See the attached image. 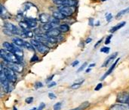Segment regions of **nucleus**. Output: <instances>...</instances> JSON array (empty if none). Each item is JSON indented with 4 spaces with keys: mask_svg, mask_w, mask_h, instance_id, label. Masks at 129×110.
<instances>
[{
    "mask_svg": "<svg viewBox=\"0 0 129 110\" xmlns=\"http://www.w3.org/2000/svg\"><path fill=\"white\" fill-rule=\"evenodd\" d=\"M1 68H2L8 80L11 82L14 83L17 81V76L15 74V72L14 70H12L11 68L8 67V66H3L2 64H1Z\"/></svg>",
    "mask_w": 129,
    "mask_h": 110,
    "instance_id": "20e7f679",
    "label": "nucleus"
},
{
    "mask_svg": "<svg viewBox=\"0 0 129 110\" xmlns=\"http://www.w3.org/2000/svg\"><path fill=\"white\" fill-rule=\"evenodd\" d=\"M3 32H4L5 35H8V36H12V35H14L13 32H12V31H11L10 29H7V28H5V29H3Z\"/></svg>",
    "mask_w": 129,
    "mask_h": 110,
    "instance_id": "7c9ffc66",
    "label": "nucleus"
},
{
    "mask_svg": "<svg viewBox=\"0 0 129 110\" xmlns=\"http://www.w3.org/2000/svg\"><path fill=\"white\" fill-rule=\"evenodd\" d=\"M119 60H120V58H118V59H116V60L115 63H113V64L111 66V67H110V68L108 69V71H107V72H106V73H105V74H104V76H103L101 78V81L104 80V79H106V78H107V77L109 75H110V74L113 72V70H114V69L116 68V64L118 63V62H119Z\"/></svg>",
    "mask_w": 129,
    "mask_h": 110,
    "instance_id": "1a4fd4ad",
    "label": "nucleus"
},
{
    "mask_svg": "<svg viewBox=\"0 0 129 110\" xmlns=\"http://www.w3.org/2000/svg\"><path fill=\"white\" fill-rule=\"evenodd\" d=\"M89 105H90L89 102L85 101V102H84L83 103H82L79 106H78V107H76V108H75V109H73L70 110H85V109H87V108L89 106Z\"/></svg>",
    "mask_w": 129,
    "mask_h": 110,
    "instance_id": "4be33fe9",
    "label": "nucleus"
},
{
    "mask_svg": "<svg viewBox=\"0 0 129 110\" xmlns=\"http://www.w3.org/2000/svg\"><path fill=\"white\" fill-rule=\"evenodd\" d=\"M31 43L33 44V45L34 46V48L39 53H41L42 54H47L49 51V48L46 45H45V44H43V43L37 41L36 39L31 40Z\"/></svg>",
    "mask_w": 129,
    "mask_h": 110,
    "instance_id": "7ed1b4c3",
    "label": "nucleus"
},
{
    "mask_svg": "<svg viewBox=\"0 0 129 110\" xmlns=\"http://www.w3.org/2000/svg\"><path fill=\"white\" fill-rule=\"evenodd\" d=\"M25 21L28 24L30 28H35L37 26V20H31V19H25Z\"/></svg>",
    "mask_w": 129,
    "mask_h": 110,
    "instance_id": "aec40b11",
    "label": "nucleus"
},
{
    "mask_svg": "<svg viewBox=\"0 0 129 110\" xmlns=\"http://www.w3.org/2000/svg\"><path fill=\"white\" fill-rule=\"evenodd\" d=\"M13 43L19 47H23L24 46V42L22 39L18 38V37H14L13 38Z\"/></svg>",
    "mask_w": 129,
    "mask_h": 110,
    "instance_id": "f3484780",
    "label": "nucleus"
},
{
    "mask_svg": "<svg viewBox=\"0 0 129 110\" xmlns=\"http://www.w3.org/2000/svg\"><path fill=\"white\" fill-rule=\"evenodd\" d=\"M2 46H3V48L5 49L8 50L9 51L12 52V53H14V44H11V43H9L8 42H5L2 43Z\"/></svg>",
    "mask_w": 129,
    "mask_h": 110,
    "instance_id": "dca6fc26",
    "label": "nucleus"
},
{
    "mask_svg": "<svg viewBox=\"0 0 129 110\" xmlns=\"http://www.w3.org/2000/svg\"><path fill=\"white\" fill-rule=\"evenodd\" d=\"M128 108L129 109V104H128Z\"/></svg>",
    "mask_w": 129,
    "mask_h": 110,
    "instance_id": "4d7b16f0",
    "label": "nucleus"
},
{
    "mask_svg": "<svg viewBox=\"0 0 129 110\" xmlns=\"http://www.w3.org/2000/svg\"><path fill=\"white\" fill-rule=\"evenodd\" d=\"M88 25L91 26H93L94 25V18H90L89 20H88Z\"/></svg>",
    "mask_w": 129,
    "mask_h": 110,
    "instance_id": "c03bdc74",
    "label": "nucleus"
},
{
    "mask_svg": "<svg viewBox=\"0 0 129 110\" xmlns=\"http://www.w3.org/2000/svg\"><path fill=\"white\" fill-rule=\"evenodd\" d=\"M42 29L44 30H45V31H49L51 29H53V26L50 23H44V25L42 26Z\"/></svg>",
    "mask_w": 129,
    "mask_h": 110,
    "instance_id": "bb28decb",
    "label": "nucleus"
},
{
    "mask_svg": "<svg viewBox=\"0 0 129 110\" xmlns=\"http://www.w3.org/2000/svg\"><path fill=\"white\" fill-rule=\"evenodd\" d=\"M84 82V80H82L81 82H78V83H74V84H73L71 86H70V88H72V89H77V88H79L81 85H82V84Z\"/></svg>",
    "mask_w": 129,
    "mask_h": 110,
    "instance_id": "cd10ccee",
    "label": "nucleus"
},
{
    "mask_svg": "<svg viewBox=\"0 0 129 110\" xmlns=\"http://www.w3.org/2000/svg\"><path fill=\"white\" fill-rule=\"evenodd\" d=\"M112 37H113V35H112V34L110 35L109 36H107V38L106 40H105V45H108V44L110 43L111 39H112Z\"/></svg>",
    "mask_w": 129,
    "mask_h": 110,
    "instance_id": "f704fd0d",
    "label": "nucleus"
},
{
    "mask_svg": "<svg viewBox=\"0 0 129 110\" xmlns=\"http://www.w3.org/2000/svg\"><path fill=\"white\" fill-rule=\"evenodd\" d=\"M91 70V68H88V69H86V72L88 73V72H90Z\"/></svg>",
    "mask_w": 129,
    "mask_h": 110,
    "instance_id": "603ef678",
    "label": "nucleus"
},
{
    "mask_svg": "<svg viewBox=\"0 0 129 110\" xmlns=\"http://www.w3.org/2000/svg\"><path fill=\"white\" fill-rule=\"evenodd\" d=\"M0 82H1L2 88L3 91L5 93L10 92L11 91V85H10V83H11V82H10L8 80V79H7L4 71L2 69V68H1V70H0Z\"/></svg>",
    "mask_w": 129,
    "mask_h": 110,
    "instance_id": "f03ea898",
    "label": "nucleus"
},
{
    "mask_svg": "<svg viewBox=\"0 0 129 110\" xmlns=\"http://www.w3.org/2000/svg\"><path fill=\"white\" fill-rule=\"evenodd\" d=\"M39 19L42 23H50V20H51V16L48 14L42 13L39 15Z\"/></svg>",
    "mask_w": 129,
    "mask_h": 110,
    "instance_id": "9d476101",
    "label": "nucleus"
},
{
    "mask_svg": "<svg viewBox=\"0 0 129 110\" xmlns=\"http://www.w3.org/2000/svg\"><path fill=\"white\" fill-rule=\"evenodd\" d=\"M48 97L51 99V100H54V99H56V95L53 93H49L48 94Z\"/></svg>",
    "mask_w": 129,
    "mask_h": 110,
    "instance_id": "79ce46f5",
    "label": "nucleus"
},
{
    "mask_svg": "<svg viewBox=\"0 0 129 110\" xmlns=\"http://www.w3.org/2000/svg\"><path fill=\"white\" fill-rule=\"evenodd\" d=\"M59 20H58V19H57V18H55V17H51V20H50V23L54 26H55V25H57V24H59Z\"/></svg>",
    "mask_w": 129,
    "mask_h": 110,
    "instance_id": "c85d7f7f",
    "label": "nucleus"
},
{
    "mask_svg": "<svg viewBox=\"0 0 129 110\" xmlns=\"http://www.w3.org/2000/svg\"><path fill=\"white\" fill-rule=\"evenodd\" d=\"M19 25H20V27L21 28V29H24V30H29V26H28V24L26 23V22L24 20V21H21V22H20V23H19Z\"/></svg>",
    "mask_w": 129,
    "mask_h": 110,
    "instance_id": "a878e982",
    "label": "nucleus"
},
{
    "mask_svg": "<svg viewBox=\"0 0 129 110\" xmlns=\"http://www.w3.org/2000/svg\"><path fill=\"white\" fill-rule=\"evenodd\" d=\"M56 85V82H52L51 83H50L48 85V88H52V87H54V86H55Z\"/></svg>",
    "mask_w": 129,
    "mask_h": 110,
    "instance_id": "49530a36",
    "label": "nucleus"
},
{
    "mask_svg": "<svg viewBox=\"0 0 129 110\" xmlns=\"http://www.w3.org/2000/svg\"><path fill=\"white\" fill-rule=\"evenodd\" d=\"M58 10L63 14L66 17H70L75 13V7H70V6H60L58 8Z\"/></svg>",
    "mask_w": 129,
    "mask_h": 110,
    "instance_id": "39448f33",
    "label": "nucleus"
},
{
    "mask_svg": "<svg viewBox=\"0 0 129 110\" xmlns=\"http://www.w3.org/2000/svg\"><path fill=\"white\" fill-rule=\"evenodd\" d=\"M60 31L59 29H56V28H53L51 29V30L49 31H47L46 32V35H49V36H53V37H57V36H59L60 35Z\"/></svg>",
    "mask_w": 129,
    "mask_h": 110,
    "instance_id": "4468645a",
    "label": "nucleus"
},
{
    "mask_svg": "<svg viewBox=\"0 0 129 110\" xmlns=\"http://www.w3.org/2000/svg\"><path fill=\"white\" fill-rule=\"evenodd\" d=\"M26 34H27V37H28V38H32V37L33 36V32L30 31L29 29V30H26Z\"/></svg>",
    "mask_w": 129,
    "mask_h": 110,
    "instance_id": "4c0bfd02",
    "label": "nucleus"
},
{
    "mask_svg": "<svg viewBox=\"0 0 129 110\" xmlns=\"http://www.w3.org/2000/svg\"><path fill=\"white\" fill-rule=\"evenodd\" d=\"M25 48L28 49L29 51H35V48L34 46L33 45V44L30 42H24V46H23Z\"/></svg>",
    "mask_w": 129,
    "mask_h": 110,
    "instance_id": "393cba45",
    "label": "nucleus"
},
{
    "mask_svg": "<svg viewBox=\"0 0 129 110\" xmlns=\"http://www.w3.org/2000/svg\"><path fill=\"white\" fill-rule=\"evenodd\" d=\"M25 102L27 103V104H30L33 102V97H27L26 100H25Z\"/></svg>",
    "mask_w": 129,
    "mask_h": 110,
    "instance_id": "c9c22d12",
    "label": "nucleus"
},
{
    "mask_svg": "<svg viewBox=\"0 0 129 110\" xmlns=\"http://www.w3.org/2000/svg\"><path fill=\"white\" fill-rule=\"evenodd\" d=\"M54 75H53V76H51V77H50L49 79H48V80H47V82H49V81H51V79H53V77H54Z\"/></svg>",
    "mask_w": 129,
    "mask_h": 110,
    "instance_id": "8fccbe9b",
    "label": "nucleus"
},
{
    "mask_svg": "<svg viewBox=\"0 0 129 110\" xmlns=\"http://www.w3.org/2000/svg\"><path fill=\"white\" fill-rule=\"evenodd\" d=\"M13 110H17L16 107H14V108H13Z\"/></svg>",
    "mask_w": 129,
    "mask_h": 110,
    "instance_id": "6e6d98bb",
    "label": "nucleus"
},
{
    "mask_svg": "<svg viewBox=\"0 0 129 110\" xmlns=\"http://www.w3.org/2000/svg\"><path fill=\"white\" fill-rule=\"evenodd\" d=\"M58 29H60L61 32H67L70 30V26L67 24H61Z\"/></svg>",
    "mask_w": 129,
    "mask_h": 110,
    "instance_id": "b1692460",
    "label": "nucleus"
},
{
    "mask_svg": "<svg viewBox=\"0 0 129 110\" xmlns=\"http://www.w3.org/2000/svg\"><path fill=\"white\" fill-rule=\"evenodd\" d=\"M48 41L51 44H56L57 42V37H53V36H49L48 35Z\"/></svg>",
    "mask_w": 129,
    "mask_h": 110,
    "instance_id": "c756f323",
    "label": "nucleus"
},
{
    "mask_svg": "<svg viewBox=\"0 0 129 110\" xmlns=\"http://www.w3.org/2000/svg\"><path fill=\"white\" fill-rule=\"evenodd\" d=\"M38 60H39V57L36 56V54H34V55L33 56V57L31 58L30 62H31V63H33V62H36V61H38Z\"/></svg>",
    "mask_w": 129,
    "mask_h": 110,
    "instance_id": "e433bc0d",
    "label": "nucleus"
},
{
    "mask_svg": "<svg viewBox=\"0 0 129 110\" xmlns=\"http://www.w3.org/2000/svg\"><path fill=\"white\" fill-rule=\"evenodd\" d=\"M87 64H88V63H87V62L84 63H83V64H82V66H80V67H79V68L78 69V70H77V72H82V70H83V69H85V68L86 67Z\"/></svg>",
    "mask_w": 129,
    "mask_h": 110,
    "instance_id": "72a5a7b5",
    "label": "nucleus"
},
{
    "mask_svg": "<svg viewBox=\"0 0 129 110\" xmlns=\"http://www.w3.org/2000/svg\"><path fill=\"white\" fill-rule=\"evenodd\" d=\"M0 57L5 62H11V63H19L20 60L12 52L3 48L0 51Z\"/></svg>",
    "mask_w": 129,
    "mask_h": 110,
    "instance_id": "f257e3e1",
    "label": "nucleus"
},
{
    "mask_svg": "<svg viewBox=\"0 0 129 110\" xmlns=\"http://www.w3.org/2000/svg\"><path fill=\"white\" fill-rule=\"evenodd\" d=\"M62 106V103L60 102H58L54 105V110H60Z\"/></svg>",
    "mask_w": 129,
    "mask_h": 110,
    "instance_id": "2f4dec72",
    "label": "nucleus"
},
{
    "mask_svg": "<svg viewBox=\"0 0 129 110\" xmlns=\"http://www.w3.org/2000/svg\"><path fill=\"white\" fill-rule=\"evenodd\" d=\"M6 65L8 67L11 68L12 70H14L15 72L21 73L23 70V67L22 65H20L19 63H11V62H6Z\"/></svg>",
    "mask_w": 129,
    "mask_h": 110,
    "instance_id": "0eeeda50",
    "label": "nucleus"
},
{
    "mask_svg": "<svg viewBox=\"0 0 129 110\" xmlns=\"http://www.w3.org/2000/svg\"><path fill=\"white\" fill-rule=\"evenodd\" d=\"M128 13H129V7H128L127 8H125V9H123V10L120 11L116 14V18H119V17H122L123 15H125V14H128Z\"/></svg>",
    "mask_w": 129,
    "mask_h": 110,
    "instance_id": "5701e85b",
    "label": "nucleus"
},
{
    "mask_svg": "<svg viewBox=\"0 0 129 110\" xmlns=\"http://www.w3.org/2000/svg\"><path fill=\"white\" fill-rule=\"evenodd\" d=\"M96 26H100V22L99 21H98V23H96Z\"/></svg>",
    "mask_w": 129,
    "mask_h": 110,
    "instance_id": "864d4df0",
    "label": "nucleus"
},
{
    "mask_svg": "<svg viewBox=\"0 0 129 110\" xmlns=\"http://www.w3.org/2000/svg\"><path fill=\"white\" fill-rule=\"evenodd\" d=\"M110 48L109 47H104V48H102L101 49V52L107 54V53L110 52Z\"/></svg>",
    "mask_w": 129,
    "mask_h": 110,
    "instance_id": "473e14b6",
    "label": "nucleus"
},
{
    "mask_svg": "<svg viewBox=\"0 0 129 110\" xmlns=\"http://www.w3.org/2000/svg\"><path fill=\"white\" fill-rule=\"evenodd\" d=\"M8 11H6V9L5 8V7L2 5H1V12H0L1 17H2V19H4V20H5V19H8Z\"/></svg>",
    "mask_w": 129,
    "mask_h": 110,
    "instance_id": "412c9836",
    "label": "nucleus"
},
{
    "mask_svg": "<svg viewBox=\"0 0 129 110\" xmlns=\"http://www.w3.org/2000/svg\"><path fill=\"white\" fill-rule=\"evenodd\" d=\"M110 110H128V109L125 106L121 103V104H115L112 106Z\"/></svg>",
    "mask_w": 129,
    "mask_h": 110,
    "instance_id": "6ab92c4d",
    "label": "nucleus"
},
{
    "mask_svg": "<svg viewBox=\"0 0 129 110\" xmlns=\"http://www.w3.org/2000/svg\"><path fill=\"white\" fill-rule=\"evenodd\" d=\"M79 63V60H76V61H74V62L72 63V66L75 67V66H77Z\"/></svg>",
    "mask_w": 129,
    "mask_h": 110,
    "instance_id": "de8ad7c7",
    "label": "nucleus"
},
{
    "mask_svg": "<svg viewBox=\"0 0 129 110\" xmlns=\"http://www.w3.org/2000/svg\"><path fill=\"white\" fill-rule=\"evenodd\" d=\"M36 109H37V108H35V107H34V108H33L32 109H30V110H36Z\"/></svg>",
    "mask_w": 129,
    "mask_h": 110,
    "instance_id": "5fc2aeb1",
    "label": "nucleus"
},
{
    "mask_svg": "<svg viewBox=\"0 0 129 110\" xmlns=\"http://www.w3.org/2000/svg\"><path fill=\"white\" fill-rule=\"evenodd\" d=\"M106 19H107V22L111 21V20L113 19V15H112V14H110V13L109 14H107V16Z\"/></svg>",
    "mask_w": 129,
    "mask_h": 110,
    "instance_id": "a19ab883",
    "label": "nucleus"
},
{
    "mask_svg": "<svg viewBox=\"0 0 129 110\" xmlns=\"http://www.w3.org/2000/svg\"><path fill=\"white\" fill-rule=\"evenodd\" d=\"M117 55H118V52H116L115 54H113L112 55H110L109 57H107V59H106V60L104 61V63L102 64V67H106V66H107L110 63H112L116 58V57H117Z\"/></svg>",
    "mask_w": 129,
    "mask_h": 110,
    "instance_id": "9b49d317",
    "label": "nucleus"
},
{
    "mask_svg": "<svg viewBox=\"0 0 129 110\" xmlns=\"http://www.w3.org/2000/svg\"><path fill=\"white\" fill-rule=\"evenodd\" d=\"M94 66H95V63H92V64H90L88 67H89V68H91V67H94Z\"/></svg>",
    "mask_w": 129,
    "mask_h": 110,
    "instance_id": "3c124183",
    "label": "nucleus"
},
{
    "mask_svg": "<svg viewBox=\"0 0 129 110\" xmlns=\"http://www.w3.org/2000/svg\"><path fill=\"white\" fill-rule=\"evenodd\" d=\"M125 24H126V23H125V21H123V22H122V23H119V24L116 25L115 26H113V27H112V28L110 29V32L113 33V32H115L118 31L119 29H120L121 28H122Z\"/></svg>",
    "mask_w": 129,
    "mask_h": 110,
    "instance_id": "2eb2a0df",
    "label": "nucleus"
},
{
    "mask_svg": "<svg viewBox=\"0 0 129 110\" xmlns=\"http://www.w3.org/2000/svg\"><path fill=\"white\" fill-rule=\"evenodd\" d=\"M53 17L58 19V20H64L65 17H66V16L63 14H62L59 10L53 12Z\"/></svg>",
    "mask_w": 129,
    "mask_h": 110,
    "instance_id": "a211bd4d",
    "label": "nucleus"
},
{
    "mask_svg": "<svg viewBox=\"0 0 129 110\" xmlns=\"http://www.w3.org/2000/svg\"><path fill=\"white\" fill-rule=\"evenodd\" d=\"M102 42H103V39H100V40H99V41L95 44V45H94V48H97V47H98V45Z\"/></svg>",
    "mask_w": 129,
    "mask_h": 110,
    "instance_id": "a18cd8bd",
    "label": "nucleus"
},
{
    "mask_svg": "<svg viewBox=\"0 0 129 110\" xmlns=\"http://www.w3.org/2000/svg\"><path fill=\"white\" fill-rule=\"evenodd\" d=\"M42 87H43V85H42V82H36V85H35V88H36V89L40 88H42Z\"/></svg>",
    "mask_w": 129,
    "mask_h": 110,
    "instance_id": "ea45409f",
    "label": "nucleus"
},
{
    "mask_svg": "<svg viewBox=\"0 0 129 110\" xmlns=\"http://www.w3.org/2000/svg\"><path fill=\"white\" fill-rule=\"evenodd\" d=\"M102 87H103V85L101 84V83H99L97 86H96V88H94V90L97 91H100L101 88H102Z\"/></svg>",
    "mask_w": 129,
    "mask_h": 110,
    "instance_id": "37998d69",
    "label": "nucleus"
},
{
    "mask_svg": "<svg viewBox=\"0 0 129 110\" xmlns=\"http://www.w3.org/2000/svg\"><path fill=\"white\" fill-rule=\"evenodd\" d=\"M5 28H7L8 29H10L11 31H12L14 34L20 35V33L22 32V29H20L18 26H16L15 25H14L13 23H9V22H6L5 23Z\"/></svg>",
    "mask_w": 129,
    "mask_h": 110,
    "instance_id": "6e6552de",
    "label": "nucleus"
},
{
    "mask_svg": "<svg viewBox=\"0 0 129 110\" xmlns=\"http://www.w3.org/2000/svg\"><path fill=\"white\" fill-rule=\"evenodd\" d=\"M14 54L21 60L23 59V52L22 49H20V48L19 46H17V45H16L14 44Z\"/></svg>",
    "mask_w": 129,
    "mask_h": 110,
    "instance_id": "ddd939ff",
    "label": "nucleus"
},
{
    "mask_svg": "<svg viewBox=\"0 0 129 110\" xmlns=\"http://www.w3.org/2000/svg\"><path fill=\"white\" fill-rule=\"evenodd\" d=\"M45 104L44 103H41L39 104V107L36 109V110H42L45 108Z\"/></svg>",
    "mask_w": 129,
    "mask_h": 110,
    "instance_id": "58836bf2",
    "label": "nucleus"
},
{
    "mask_svg": "<svg viewBox=\"0 0 129 110\" xmlns=\"http://www.w3.org/2000/svg\"><path fill=\"white\" fill-rule=\"evenodd\" d=\"M78 4L77 0H61L60 6H70L75 7Z\"/></svg>",
    "mask_w": 129,
    "mask_h": 110,
    "instance_id": "f8f14e48",
    "label": "nucleus"
},
{
    "mask_svg": "<svg viewBox=\"0 0 129 110\" xmlns=\"http://www.w3.org/2000/svg\"><path fill=\"white\" fill-rule=\"evenodd\" d=\"M91 41H92V39H91V38H88V39H86V41H85V44H88V43H90Z\"/></svg>",
    "mask_w": 129,
    "mask_h": 110,
    "instance_id": "09e8293b",
    "label": "nucleus"
},
{
    "mask_svg": "<svg viewBox=\"0 0 129 110\" xmlns=\"http://www.w3.org/2000/svg\"><path fill=\"white\" fill-rule=\"evenodd\" d=\"M116 102L122 104H129V94L127 92L119 93L116 97Z\"/></svg>",
    "mask_w": 129,
    "mask_h": 110,
    "instance_id": "423d86ee",
    "label": "nucleus"
}]
</instances>
